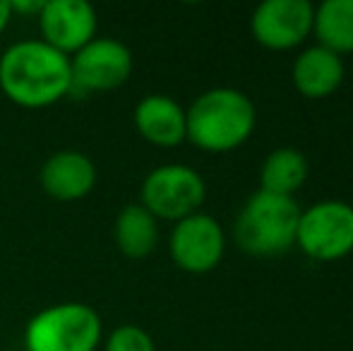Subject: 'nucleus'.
Returning a JSON list of instances; mask_svg holds the SVG:
<instances>
[{
    "mask_svg": "<svg viewBox=\"0 0 353 351\" xmlns=\"http://www.w3.org/2000/svg\"><path fill=\"white\" fill-rule=\"evenodd\" d=\"M0 89L22 108H48L72 94L70 58L41 39H24L0 56Z\"/></svg>",
    "mask_w": 353,
    "mask_h": 351,
    "instance_id": "f257e3e1",
    "label": "nucleus"
},
{
    "mask_svg": "<svg viewBox=\"0 0 353 351\" xmlns=\"http://www.w3.org/2000/svg\"><path fill=\"white\" fill-rule=\"evenodd\" d=\"M255 126V103L245 92L233 87L207 89L185 108V140L210 154H226L243 147Z\"/></svg>",
    "mask_w": 353,
    "mask_h": 351,
    "instance_id": "f03ea898",
    "label": "nucleus"
},
{
    "mask_svg": "<svg viewBox=\"0 0 353 351\" xmlns=\"http://www.w3.org/2000/svg\"><path fill=\"white\" fill-rule=\"evenodd\" d=\"M301 205L296 197L257 190L245 200L233 224L238 248L252 258H279L296 245Z\"/></svg>",
    "mask_w": 353,
    "mask_h": 351,
    "instance_id": "7ed1b4c3",
    "label": "nucleus"
},
{
    "mask_svg": "<svg viewBox=\"0 0 353 351\" xmlns=\"http://www.w3.org/2000/svg\"><path fill=\"white\" fill-rule=\"evenodd\" d=\"M101 342V315L79 301L46 305L29 318L22 332L24 351H97Z\"/></svg>",
    "mask_w": 353,
    "mask_h": 351,
    "instance_id": "20e7f679",
    "label": "nucleus"
},
{
    "mask_svg": "<svg viewBox=\"0 0 353 351\" xmlns=\"http://www.w3.org/2000/svg\"><path fill=\"white\" fill-rule=\"evenodd\" d=\"M207 183L188 164H161L142 181L140 205L157 221H181L205 205Z\"/></svg>",
    "mask_w": 353,
    "mask_h": 351,
    "instance_id": "39448f33",
    "label": "nucleus"
},
{
    "mask_svg": "<svg viewBox=\"0 0 353 351\" xmlns=\"http://www.w3.org/2000/svg\"><path fill=\"white\" fill-rule=\"evenodd\" d=\"M296 245L317 263H336L353 253V205L320 200L301 210Z\"/></svg>",
    "mask_w": 353,
    "mask_h": 351,
    "instance_id": "423d86ee",
    "label": "nucleus"
},
{
    "mask_svg": "<svg viewBox=\"0 0 353 351\" xmlns=\"http://www.w3.org/2000/svg\"><path fill=\"white\" fill-rule=\"evenodd\" d=\"M135 58L123 41L113 37H97L70 56L72 92H113L132 75Z\"/></svg>",
    "mask_w": 353,
    "mask_h": 351,
    "instance_id": "0eeeda50",
    "label": "nucleus"
},
{
    "mask_svg": "<svg viewBox=\"0 0 353 351\" xmlns=\"http://www.w3.org/2000/svg\"><path fill=\"white\" fill-rule=\"evenodd\" d=\"M168 253L176 267L188 274H207L216 270L226 253L223 226L205 212L185 217L173 224L168 236Z\"/></svg>",
    "mask_w": 353,
    "mask_h": 351,
    "instance_id": "6e6552de",
    "label": "nucleus"
},
{
    "mask_svg": "<svg viewBox=\"0 0 353 351\" xmlns=\"http://www.w3.org/2000/svg\"><path fill=\"white\" fill-rule=\"evenodd\" d=\"M315 24L310 0H265L250 17V32L270 51H291L307 41Z\"/></svg>",
    "mask_w": 353,
    "mask_h": 351,
    "instance_id": "1a4fd4ad",
    "label": "nucleus"
},
{
    "mask_svg": "<svg viewBox=\"0 0 353 351\" xmlns=\"http://www.w3.org/2000/svg\"><path fill=\"white\" fill-rule=\"evenodd\" d=\"M39 29L41 41L70 58L99 37V17L87 0H43Z\"/></svg>",
    "mask_w": 353,
    "mask_h": 351,
    "instance_id": "9d476101",
    "label": "nucleus"
},
{
    "mask_svg": "<svg viewBox=\"0 0 353 351\" xmlns=\"http://www.w3.org/2000/svg\"><path fill=\"white\" fill-rule=\"evenodd\" d=\"M97 164L92 161V157L79 150L53 152L39 171V183L43 192L58 202L84 200L97 188Z\"/></svg>",
    "mask_w": 353,
    "mask_h": 351,
    "instance_id": "9b49d317",
    "label": "nucleus"
},
{
    "mask_svg": "<svg viewBox=\"0 0 353 351\" xmlns=\"http://www.w3.org/2000/svg\"><path fill=\"white\" fill-rule=\"evenodd\" d=\"M135 130L144 142L171 150L185 142V108L168 94H147L132 111Z\"/></svg>",
    "mask_w": 353,
    "mask_h": 351,
    "instance_id": "f8f14e48",
    "label": "nucleus"
},
{
    "mask_svg": "<svg viewBox=\"0 0 353 351\" xmlns=\"http://www.w3.org/2000/svg\"><path fill=\"white\" fill-rule=\"evenodd\" d=\"M346 75L344 58L320 46H307L296 56L291 68V82L305 99H327L341 87Z\"/></svg>",
    "mask_w": 353,
    "mask_h": 351,
    "instance_id": "ddd939ff",
    "label": "nucleus"
},
{
    "mask_svg": "<svg viewBox=\"0 0 353 351\" xmlns=\"http://www.w3.org/2000/svg\"><path fill=\"white\" fill-rule=\"evenodd\" d=\"M113 241L125 258H149L159 245V221L140 202L125 205L113 221Z\"/></svg>",
    "mask_w": 353,
    "mask_h": 351,
    "instance_id": "4468645a",
    "label": "nucleus"
},
{
    "mask_svg": "<svg viewBox=\"0 0 353 351\" xmlns=\"http://www.w3.org/2000/svg\"><path fill=\"white\" fill-rule=\"evenodd\" d=\"M310 166L301 150L296 147H279L270 152L260 166V190L272 195L293 197L307 181Z\"/></svg>",
    "mask_w": 353,
    "mask_h": 351,
    "instance_id": "2eb2a0df",
    "label": "nucleus"
},
{
    "mask_svg": "<svg viewBox=\"0 0 353 351\" xmlns=\"http://www.w3.org/2000/svg\"><path fill=\"white\" fill-rule=\"evenodd\" d=\"M312 34L320 46L336 56L353 53V0H325L317 5Z\"/></svg>",
    "mask_w": 353,
    "mask_h": 351,
    "instance_id": "dca6fc26",
    "label": "nucleus"
},
{
    "mask_svg": "<svg viewBox=\"0 0 353 351\" xmlns=\"http://www.w3.org/2000/svg\"><path fill=\"white\" fill-rule=\"evenodd\" d=\"M103 351H157L152 334L140 325H118L103 339Z\"/></svg>",
    "mask_w": 353,
    "mask_h": 351,
    "instance_id": "f3484780",
    "label": "nucleus"
},
{
    "mask_svg": "<svg viewBox=\"0 0 353 351\" xmlns=\"http://www.w3.org/2000/svg\"><path fill=\"white\" fill-rule=\"evenodd\" d=\"M10 10H12V17L14 14H24V17H39L43 8V0H8Z\"/></svg>",
    "mask_w": 353,
    "mask_h": 351,
    "instance_id": "a211bd4d",
    "label": "nucleus"
},
{
    "mask_svg": "<svg viewBox=\"0 0 353 351\" xmlns=\"http://www.w3.org/2000/svg\"><path fill=\"white\" fill-rule=\"evenodd\" d=\"M12 22V10H10L8 0H0V34L8 29V24Z\"/></svg>",
    "mask_w": 353,
    "mask_h": 351,
    "instance_id": "6ab92c4d",
    "label": "nucleus"
}]
</instances>
